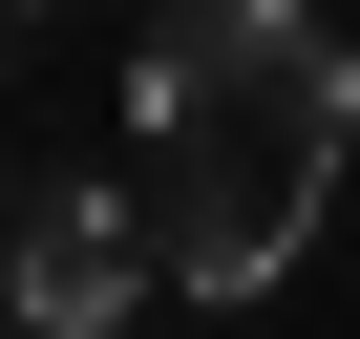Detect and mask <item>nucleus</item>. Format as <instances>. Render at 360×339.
<instances>
[{"label":"nucleus","instance_id":"nucleus-2","mask_svg":"<svg viewBox=\"0 0 360 339\" xmlns=\"http://www.w3.org/2000/svg\"><path fill=\"white\" fill-rule=\"evenodd\" d=\"M148 318V212L127 170H43L22 234H0V339H127Z\"/></svg>","mask_w":360,"mask_h":339},{"label":"nucleus","instance_id":"nucleus-1","mask_svg":"<svg viewBox=\"0 0 360 339\" xmlns=\"http://www.w3.org/2000/svg\"><path fill=\"white\" fill-rule=\"evenodd\" d=\"M360 170V64L318 43V0H169L127 64V212L169 297H276Z\"/></svg>","mask_w":360,"mask_h":339},{"label":"nucleus","instance_id":"nucleus-4","mask_svg":"<svg viewBox=\"0 0 360 339\" xmlns=\"http://www.w3.org/2000/svg\"><path fill=\"white\" fill-rule=\"evenodd\" d=\"M0 234H22V212H0Z\"/></svg>","mask_w":360,"mask_h":339},{"label":"nucleus","instance_id":"nucleus-3","mask_svg":"<svg viewBox=\"0 0 360 339\" xmlns=\"http://www.w3.org/2000/svg\"><path fill=\"white\" fill-rule=\"evenodd\" d=\"M0 22H43V0H0Z\"/></svg>","mask_w":360,"mask_h":339}]
</instances>
